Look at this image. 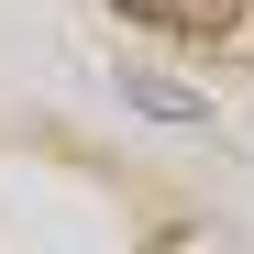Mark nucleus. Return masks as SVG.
<instances>
[{
  "label": "nucleus",
  "mask_w": 254,
  "mask_h": 254,
  "mask_svg": "<svg viewBox=\"0 0 254 254\" xmlns=\"http://www.w3.org/2000/svg\"><path fill=\"white\" fill-rule=\"evenodd\" d=\"M133 100H144L155 122H199V100H188V89H166V77H133Z\"/></svg>",
  "instance_id": "1"
}]
</instances>
